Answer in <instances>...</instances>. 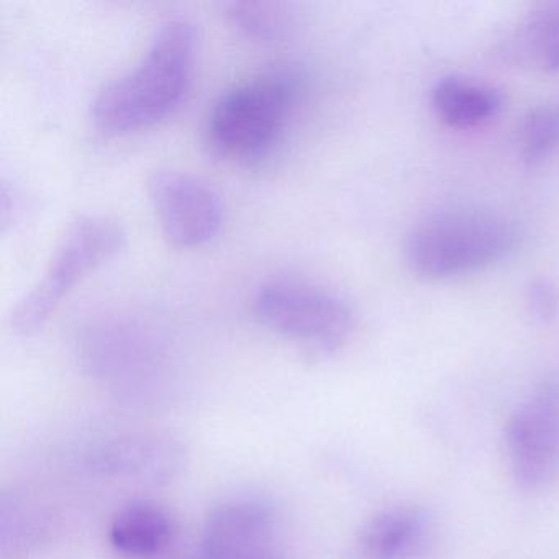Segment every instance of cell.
<instances>
[{"label":"cell","mask_w":559,"mask_h":559,"mask_svg":"<svg viewBox=\"0 0 559 559\" xmlns=\"http://www.w3.org/2000/svg\"><path fill=\"white\" fill-rule=\"evenodd\" d=\"M188 559H199V556L195 555L194 558H188Z\"/></svg>","instance_id":"e0dca14e"},{"label":"cell","mask_w":559,"mask_h":559,"mask_svg":"<svg viewBox=\"0 0 559 559\" xmlns=\"http://www.w3.org/2000/svg\"><path fill=\"white\" fill-rule=\"evenodd\" d=\"M146 191L163 235L173 247H204L221 231L224 205L217 192L201 179L159 169L150 176Z\"/></svg>","instance_id":"52a82bcc"},{"label":"cell","mask_w":559,"mask_h":559,"mask_svg":"<svg viewBox=\"0 0 559 559\" xmlns=\"http://www.w3.org/2000/svg\"><path fill=\"white\" fill-rule=\"evenodd\" d=\"M179 454L169 440L127 438L104 448L97 456V464L106 473L159 480L175 473Z\"/></svg>","instance_id":"30bf717a"},{"label":"cell","mask_w":559,"mask_h":559,"mask_svg":"<svg viewBox=\"0 0 559 559\" xmlns=\"http://www.w3.org/2000/svg\"><path fill=\"white\" fill-rule=\"evenodd\" d=\"M126 241V230L114 218H78L58 245L41 280L19 300L11 317L12 329L21 335L38 332L70 290L94 267L116 257Z\"/></svg>","instance_id":"277c9868"},{"label":"cell","mask_w":559,"mask_h":559,"mask_svg":"<svg viewBox=\"0 0 559 559\" xmlns=\"http://www.w3.org/2000/svg\"><path fill=\"white\" fill-rule=\"evenodd\" d=\"M506 447L513 479L538 490L559 474V374L543 379L510 415Z\"/></svg>","instance_id":"8992f818"},{"label":"cell","mask_w":559,"mask_h":559,"mask_svg":"<svg viewBox=\"0 0 559 559\" xmlns=\"http://www.w3.org/2000/svg\"><path fill=\"white\" fill-rule=\"evenodd\" d=\"M530 300H532V309L536 316L542 319H551L558 309V297H556L555 287L548 283L533 284L530 289Z\"/></svg>","instance_id":"9a60e30c"},{"label":"cell","mask_w":559,"mask_h":559,"mask_svg":"<svg viewBox=\"0 0 559 559\" xmlns=\"http://www.w3.org/2000/svg\"><path fill=\"white\" fill-rule=\"evenodd\" d=\"M526 44L545 68L559 67V19H543L526 32Z\"/></svg>","instance_id":"5bb4252c"},{"label":"cell","mask_w":559,"mask_h":559,"mask_svg":"<svg viewBox=\"0 0 559 559\" xmlns=\"http://www.w3.org/2000/svg\"><path fill=\"white\" fill-rule=\"evenodd\" d=\"M296 91V81L281 73L264 74L231 87L212 107L209 145L235 162L263 158L286 126Z\"/></svg>","instance_id":"3957f363"},{"label":"cell","mask_w":559,"mask_h":559,"mask_svg":"<svg viewBox=\"0 0 559 559\" xmlns=\"http://www.w3.org/2000/svg\"><path fill=\"white\" fill-rule=\"evenodd\" d=\"M199 559H284L280 552L274 548V543L267 545L251 546V548L240 549V551L228 552V555L217 556V558H202Z\"/></svg>","instance_id":"2e32d148"},{"label":"cell","mask_w":559,"mask_h":559,"mask_svg":"<svg viewBox=\"0 0 559 559\" xmlns=\"http://www.w3.org/2000/svg\"><path fill=\"white\" fill-rule=\"evenodd\" d=\"M195 44V28L188 19H166L139 67L97 94L93 103L97 129L107 135H123L175 112L191 84Z\"/></svg>","instance_id":"6da1fadb"},{"label":"cell","mask_w":559,"mask_h":559,"mask_svg":"<svg viewBox=\"0 0 559 559\" xmlns=\"http://www.w3.org/2000/svg\"><path fill=\"white\" fill-rule=\"evenodd\" d=\"M254 312L273 332L323 358L338 352L355 329V313L338 294L290 281L261 287Z\"/></svg>","instance_id":"5b68a950"},{"label":"cell","mask_w":559,"mask_h":559,"mask_svg":"<svg viewBox=\"0 0 559 559\" xmlns=\"http://www.w3.org/2000/svg\"><path fill=\"white\" fill-rule=\"evenodd\" d=\"M430 542L431 522L420 507H391L359 530L353 559H421Z\"/></svg>","instance_id":"ba28073f"},{"label":"cell","mask_w":559,"mask_h":559,"mask_svg":"<svg viewBox=\"0 0 559 559\" xmlns=\"http://www.w3.org/2000/svg\"><path fill=\"white\" fill-rule=\"evenodd\" d=\"M230 24L243 37L261 44L283 40L293 31L296 12L286 2H228L225 4Z\"/></svg>","instance_id":"7c38bea8"},{"label":"cell","mask_w":559,"mask_h":559,"mask_svg":"<svg viewBox=\"0 0 559 559\" xmlns=\"http://www.w3.org/2000/svg\"><path fill=\"white\" fill-rule=\"evenodd\" d=\"M523 152L532 162L546 158L559 146V110L539 109L523 127Z\"/></svg>","instance_id":"4fadbf2b"},{"label":"cell","mask_w":559,"mask_h":559,"mask_svg":"<svg viewBox=\"0 0 559 559\" xmlns=\"http://www.w3.org/2000/svg\"><path fill=\"white\" fill-rule=\"evenodd\" d=\"M519 241V227L506 215L451 209L420 222L405 251L415 273L443 280L499 263L515 251Z\"/></svg>","instance_id":"7a4b0ae2"},{"label":"cell","mask_w":559,"mask_h":559,"mask_svg":"<svg viewBox=\"0 0 559 559\" xmlns=\"http://www.w3.org/2000/svg\"><path fill=\"white\" fill-rule=\"evenodd\" d=\"M431 100L441 120L460 130L484 126L496 119L502 109L499 93L456 78L440 81Z\"/></svg>","instance_id":"8fae6325"},{"label":"cell","mask_w":559,"mask_h":559,"mask_svg":"<svg viewBox=\"0 0 559 559\" xmlns=\"http://www.w3.org/2000/svg\"><path fill=\"white\" fill-rule=\"evenodd\" d=\"M176 536L171 513L152 500H133L116 513L109 538L114 548L132 558L162 555Z\"/></svg>","instance_id":"9c48e42d"}]
</instances>
